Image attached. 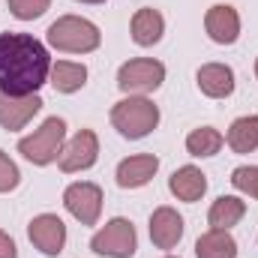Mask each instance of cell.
I'll return each instance as SVG.
<instances>
[{
    "label": "cell",
    "instance_id": "cell-8",
    "mask_svg": "<svg viewBox=\"0 0 258 258\" xmlns=\"http://www.w3.org/2000/svg\"><path fill=\"white\" fill-rule=\"evenodd\" d=\"M63 204L81 225H96L102 213V189L96 183H72L63 192Z\"/></svg>",
    "mask_w": 258,
    "mask_h": 258
},
{
    "label": "cell",
    "instance_id": "cell-12",
    "mask_svg": "<svg viewBox=\"0 0 258 258\" xmlns=\"http://www.w3.org/2000/svg\"><path fill=\"white\" fill-rule=\"evenodd\" d=\"M204 27H207V33H210V39L219 42V45H231V42H237V36H240V18H237V12H234L231 6H225V3L207 9Z\"/></svg>",
    "mask_w": 258,
    "mask_h": 258
},
{
    "label": "cell",
    "instance_id": "cell-10",
    "mask_svg": "<svg viewBox=\"0 0 258 258\" xmlns=\"http://www.w3.org/2000/svg\"><path fill=\"white\" fill-rule=\"evenodd\" d=\"M39 108H42V99L36 93H30V96H9V93L0 90V126L9 129V132L21 129Z\"/></svg>",
    "mask_w": 258,
    "mask_h": 258
},
{
    "label": "cell",
    "instance_id": "cell-16",
    "mask_svg": "<svg viewBox=\"0 0 258 258\" xmlns=\"http://www.w3.org/2000/svg\"><path fill=\"white\" fill-rule=\"evenodd\" d=\"M168 189L177 195L180 201H198L204 195V189H207V177L198 168H192V165H183V168H177L171 174Z\"/></svg>",
    "mask_w": 258,
    "mask_h": 258
},
{
    "label": "cell",
    "instance_id": "cell-21",
    "mask_svg": "<svg viewBox=\"0 0 258 258\" xmlns=\"http://www.w3.org/2000/svg\"><path fill=\"white\" fill-rule=\"evenodd\" d=\"M219 147H222V135L210 126L195 129V132H189V138H186V150L192 156H213V153H219Z\"/></svg>",
    "mask_w": 258,
    "mask_h": 258
},
{
    "label": "cell",
    "instance_id": "cell-22",
    "mask_svg": "<svg viewBox=\"0 0 258 258\" xmlns=\"http://www.w3.org/2000/svg\"><path fill=\"white\" fill-rule=\"evenodd\" d=\"M231 183H234V189L258 198V165H240V168H234L231 171Z\"/></svg>",
    "mask_w": 258,
    "mask_h": 258
},
{
    "label": "cell",
    "instance_id": "cell-5",
    "mask_svg": "<svg viewBox=\"0 0 258 258\" xmlns=\"http://www.w3.org/2000/svg\"><path fill=\"white\" fill-rule=\"evenodd\" d=\"M135 246H138L135 228H132V222L123 219V216L111 219V222H108L105 228H99V231L93 234V240H90V249H93L96 255H105V258H132L135 255Z\"/></svg>",
    "mask_w": 258,
    "mask_h": 258
},
{
    "label": "cell",
    "instance_id": "cell-2",
    "mask_svg": "<svg viewBox=\"0 0 258 258\" xmlns=\"http://www.w3.org/2000/svg\"><path fill=\"white\" fill-rule=\"evenodd\" d=\"M48 42L57 51H69V54H87L96 51L102 42V33L96 24H90L87 18L78 15H63L48 27Z\"/></svg>",
    "mask_w": 258,
    "mask_h": 258
},
{
    "label": "cell",
    "instance_id": "cell-23",
    "mask_svg": "<svg viewBox=\"0 0 258 258\" xmlns=\"http://www.w3.org/2000/svg\"><path fill=\"white\" fill-rule=\"evenodd\" d=\"M48 6H51V0H9L12 15L21 18V21H33V18H39Z\"/></svg>",
    "mask_w": 258,
    "mask_h": 258
},
{
    "label": "cell",
    "instance_id": "cell-19",
    "mask_svg": "<svg viewBox=\"0 0 258 258\" xmlns=\"http://www.w3.org/2000/svg\"><path fill=\"white\" fill-rule=\"evenodd\" d=\"M87 81V69L84 63H69V60H57L51 66V84L57 93H75L81 90Z\"/></svg>",
    "mask_w": 258,
    "mask_h": 258
},
{
    "label": "cell",
    "instance_id": "cell-13",
    "mask_svg": "<svg viewBox=\"0 0 258 258\" xmlns=\"http://www.w3.org/2000/svg\"><path fill=\"white\" fill-rule=\"evenodd\" d=\"M159 168V159L153 153H138V156H129L117 165V186L123 189H138L144 186Z\"/></svg>",
    "mask_w": 258,
    "mask_h": 258
},
{
    "label": "cell",
    "instance_id": "cell-9",
    "mask_svg": "<svg viewBox=\"0 0 258 258\" xmlns=\"http://www.w3.org/2000/svg\"><path fill=\"white\" fill-rule=\"evenodd\" d=\"M27 237L30 243L42 252V255H60L63 252V243H66V225L60 216L54 213H42L36 216L30 225H27Z\"/></svg>",
    "mask_w": 258,
    "mask_h": 258
},
{
    "label": "cell",
    "instance_id": "cell-14",
    "mask_svg": "<svg viewBox=\"0 0 258 258\" xmlns=\"http://www.w3.org/2000/svg\"><path fill=\"white\" fill-rule=\"evenodd\" d=\"M198 87H201L204 96L222 99L234 90V72L225 63H207L198 69Z\"/></svg>",
    "mask_w": 258,
    "mask_h": 258
},
{
    "label": "cell",
    "instance_id": "cell-25",
    "mask_svg": "<svg viewBox=\"0 0 258 258\" xmlns=\"http://www.w3.org/2000/svg\"><path fill=\"white\" fill-rule=\"evenodd\" d=\"M0 258H18V249L6 231H0Z\"/></svg>",
    "mask_w": 258,
    "mask_h": 258
},
{
    "label": "cell",
    "instance_id": "cell-18",
    "mask_svg": "<svg viewBox=\"0 0 258 258\" xmlns=\"http://www.w3.org/2000/svg\"><path fill=\"white\" fill-rule=\"evenodd\" d=\"M243 213H246V204H243L240 198H234V195H222V198H216V201H213V207H210L207 219H210V225H213V228L228 231L231 225H237V222L243 219Z\"/></svg>",
    "mask_w": 258,
    "mask_h": 258
},
{
    "label": "cell",
    "instance_id": "cell-1",
    "mask_svg": "<svg viewBox=\"0 0 258 258\" xmlns=\"http://www.w3.org/2000/svg\"><path fill=\"white\" fill-rule=\"evenodd\" d=\"M51 75L45 45L27 33H0V90L9 96L36 93Z\"/></svg>",
    "mask_w": 258,
    "mask_h": 258
},
{
    "label": "cell",
    "instance_id": "cell-11",
    "mask_svg": "<svg viewBox=\"0 0 258 258\" xmlns=\"http://www.w3.org/2000/svg\"><path fill=\"white\" fill-rule=\"evenodd\" d=\"M183 237V219L171 207H156L150 216V240L159 249H174Z\"/></svg>",
    "mask_w": 258,
    "mask_h": 258
},
{
    "label": "cell",
    "instance_id": "cell-4",
    "mask_svg": "<svg viewBox=\"0 0 258 258\" xmlns=\"http://www.w3.org/2000/svg\"><path fill=\"white\" fill-rule=\"evenodd\" d=\"M63 138H66V123L60 117H48L33 135L18 141V153L24 159H30L33 165H48V162H54L60 156Z\"/></svg>",
    "mask_w": 258,
    "mask_h": 258
},
{
    "label": "cell",
    "instance_id": "cell-20",
    "mask_svg": "<svg viewBox=\"0 0 258 258\" xmlns=\"http://www.w3.org/2000/svg\"><path fill=\"white\" fill-rule=\"evenodd\" d=\"M228 147L234 153H252L258 147V117H240L228 129Z\"/></svg>",
    "mask_w": 258,
    "mask_h": 258
},
{
    "label": "cell",
    "instance_id": "cell-6",
    "mask_svg": "<svg viewBox=\"0 0 258 258\" xmlns=\"http://www.w3.org/2000/svg\"><path fill=\"white\" fill-rule=\"evenodd\" d=\"M165 81V66L150 57H138L120 66L117 72V87L123 93H150Z\"/></svg>",
    "mask_w": 258,
    "mask_h": 258
},
{
    "label": "cell",
    "instance_id": "cell-7",
    "mask_svg": "<svg viewBox=\"0 0 258 258\" xmlns=\"http://www.w3.org/2000/svg\"><path fill=\"white\" fill-rule=\"evenodd\" d=\"M96 156H99L96 132H93V129H81V132H75V135L69 138V144L60 150L57 162H60V171L72 174V171H84V168H90V165L96 162Z\"/></svg>",
    "mask_w": 258,
    "mask_h": 258
},
{
    "label": "cell",
    "instance_id": "cell-15",
    "mask_svg": "<svg viewBox=\"0 0 258 258\" xmlns=\"http://www.w3.org/2000/svg\"><path fill=\"white\" fill-rule=\"evenodd\" d=\"M162 33H165V21H162V15L156 12V9H138L135 15H132V39L138 42V45H156L159 39H162Z\"/></svg>",
    "mask_w": 258,
    "mask_h": 258
},
{
    "label": "cell",
    "instance_id": "cell-17",
    "mask_svg": "<svg viewBox=\"0 0 258 258\" xmlns=\"http://www.w3.org/2000/svg\"><path fill=\"white\" fill-rule=\"evenodd\" d=\"M195 255L198 258H234L237 255V240L228 231H222V228H210L207 234L198 237Z\"/></svg>",
    "mask_w": 258,
    "mask_h": 258
},
{
    "label": "cell",
    "instance_id": "cell-24",
    "mask_svg": "<svg viewBox=\"0 0 258 258\" xmlns=\"http://www.w3.org/2000/svg\"><path fill=\"white\" fill-rule=\"evenodd\" d=\"M18 180H21V174H18V165L0 150V192H12L15 186H18Z\"/></svg>",
    "mask_w": 258,
    "mask_h": 258
},
{
    "label": "cell",
    "instance_id": "cell-3",
    "mask_svg": "<svg viewBox=\"0 0 258 258\" xmlns=\"http://www.w3.org/2000/svg\"><path fill=\"white\" fill-rule=\"evenodd\" d=\"M111 123L123 138L135 141V138H144V135H150L156 129L159 108L150 99H144V96H129V99H120L111 108Z\"/></svg>",
    "mask_w": 258,
    "mask_h": 258
},
{
    "label": "cell",
    "instance_id": "cell-26",
    "mask_svg": "<svg viewBox=\"0 0 258 258\" xmlns=\"http://www.w3.org/2000/svg\"><path fill=\"white\" fill-rule=\"evenodd\" d=\"M78 3H105V0H78Z\"/></svg>",
    "mask_w": 258,
    "mask_h": 258
},
{
    "label": "cell",
    "instance_id": "cell-27",
    "mask_svg": "<svg viewBox=\"0 0 258 258\" xmlns=\"http://www.w3.org/2000/svg\"><path fill=\"white\" fill-rule=\"evenodd\" d=\"M255 75H258V60H255Z\"/></svg>",
    "mask_w": 258,
    "mask_h": 258
},
{
    "label": "cell",
    "instance_id": "cell-28",
    "mask_svg": "<svg viewBox=\"0 0 258 258\" xmlns=\"http://www.w3.org/2000/svg\"><path fill=\"white\" fill-rule=\"evenodd\" d=\"M168 258H174V255H168Z\"/></svg>",
    "mask_w": 258,
    "mask_h": 258
}]
</instances>
